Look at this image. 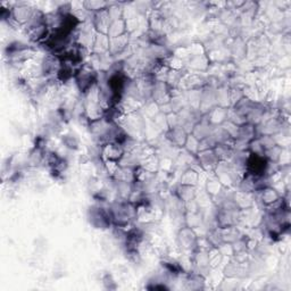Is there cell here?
<instances>
[{"mask_svg": "<svg viewBox=\"0 0 291 291\" xmlns=\"http://www.w3.org/2000/svg\"><path fill=\"white\" fill-rule=\"evenodd\" d=\"M177 239L183 249L191 250L192 253H195L198 249V238L193 232L192 228L186 227L185 229H182L180 233H178Z\"/></svg>", "mask_w": 291, "mask_h": 291, "instance_id": "cell-2", "label": "cell"}, {"mask_svg": "<svg viewBox=\"0 0 291 291\" xmlns=\"http://www.w3.org/2000/svg\"><path fill=\"white\" fill-rule=\"evenodd\" d=\"M198 181H199V173L193 170V168H189V170L183 173V175L181 176V185L196 187L198 185Z\"/></svg>", "mask_w": 291, "mask_h": 291, "instance_id": "cell-7", "label": "cell"}, {"mask_svg": "<svg viewBox=\"0 0 291 291\" xmlns=\"http://www.w3.org/2000/svg\"><path fill=\"white\" fill-rule=\"evenodd\" d=\"M89 221L96 229H106L109 228L111 221V216L108 211L100 206H93L89 209Z\"/></svg>", "mask_w": 291, "mask_h": 291, "instance_id": "cell-1", "label": "cell"}, {"mask_svg": "<svg viewBox=\"0 0 291 291\" xmlns=\"http://www.w3.org/2000/svg\"><path fill=\"white\" fill-rule=\"evenodd\" d=\"M189 133L186 131V129L181 125H177L174 127H170V130L167 131L166 138L171 144L175 145L177 147H185L186 142L188 140Z\"/></svg>", "mask_w": 291, "mask_h": 291, "instance_id": "cell-4", "label": "cell"}, {"mask_svg": "<svg viewBox=\"0 0 291 291\" xmlns=\"http://www.w3.org/2000/svg\"><path fill=\"white\" fill-rule=\"evenodd\" d=\"M83 6L86 11H93L97 13L99 11H103V9L108 8V4L100 3V2H85L83 3Z\"/></svg>", "mask_w": 291, "mask_h": 291, "instance_id": "cell-8", "label": "cell"}, {"mask_svg": "<svg viewBox=\"0 0 291 291\" xmlns=\"http://www.w3.org/2000/svg\"><path fill=\"white\" fill-rule=\"evenodd\" d=\"M176 195L178 197V200L182 203H189L195 200L196 197V187L193 186H187L181 185L176 189Z\"/></svg>", "mask_w": 291, "mask_h": 291, "instance_id": "cell-6", "label": "cell"}, {"mask_svg": "<svg viewBox=\"0 0 291 291\" xmlns=\"http://www.w3.org/2000/svg\"><path fill=\"white\" fill-rule=\"evenodd\" d=\"M197 156H198L199 164H200V166L204 171L208 172V171H215L216 170L219 161L217 160L215 152H214L213 149L199 151V152H197Z\"/></svg>", "mask_w": 291, "mask_h": 291, "instance_id": "cell-3", "label": "cell"}, {"mask_svg": "<svg viewBox=\"0 0 291 291\" xmlns=\"http://www.w3.org/2000/svg\"><path fill=\"white\" fill-rule=\"evenodd\" d=\"M260 192V202H262L263 205L265 207H268L272 205V204H274L275 202H278L279 199L281 198L280 196V193L275 190V189H273L272 187H265L263 189H260V190H258Z\"/></svg>", "mask_w": 291, "mask_h": 291, "instance_id": "cell-5", "label": "cell"}]
</instances>
